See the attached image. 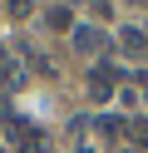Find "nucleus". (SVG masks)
<instances>
[{
  "instance_id": "nucleus-2",
  "label": "nucleus",
  "mask_w": 148,
  "mask_h": 153,
  "mask_svg": "<svg viewBox=\"0 0 148 153\" xmlns=\"http://www.w3.org/2000/svg\"><path fill=\"white\" fill-rule=\"evenodd\" d=\"M0 84H10V89L25 84V69H20V59H15L10 50H0Z\"/></svg>"
},
{
  "instance_id": "nucleus-3",
  "label": "nucleus",
  "mask_w": 148,
  "mask_h": 153,
  "mask_svg": "<svg viewBox=\"0 0 148 153\" xmlns=\"http://www.w3.org/2000/svg\"><path fill=\"white\" fill-rule=\"evenodd\" d=\"M118 40H123V50H128V54H143V50H148V30H133V25H128Z\"/></svg>"
},
{
  "instance_id": "nucleus-4",
  "label": "nucleus",
  "mask_w": 148,
  "mask_h": 153,
  "mask_svg": "<svg viewBox=\"0 0 148 153\" xmlns=\"http://www.w3.org/2000/svg\"><path fill=\"white\" fill-rule=\"evenodd\" d=\"M128 138H133L138 148H148V119H133V123H128Z\"/></svg>"
},
{
  "instance_id": "nucleus-5",
  "label": "nucleus",
  "mask_w": 148,
  "mask_h": 153,
  "mask_svg": "<svg viewBox=\"0 0 148 153\" xmlns=\"http://www.w3.org/2000/svg\"><path fill=\"white\" fill-rule=\"evenodd\" d=\"M10 15H15V20H25V15H30V0H10Z\"/></svg>"
},
{
  "instance_id": "nucleus-1",
  "label": "nucleus",
  "mask_w": 148,
  "mask_h": 153,
  "mask_svg": "<svg viewBox=\"0 0 148 153\" xmlns=\"http://www.w3.org/2000/svg\"><path fill=\"white\" fill-rule=\"evenodd\" d=\"M74 50L79 54H99L104 50V30H99V25H79L74 30Z\"/></svg>"
}]
</instances>
